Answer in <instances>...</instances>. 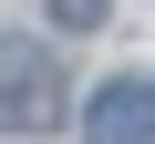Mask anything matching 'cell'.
I'll return each instance as SVG.
<instances>
[{"label": "cell", "instance_id": "1", "mask_svg": "<svg viewBox=\"0 0 155 144\" xmlns=\"http://www.w3.org/2000/svg\"><path fill=\"white\" fill-rule=\"evenodd\" d=\"M62 124V72L41 41H0V134H52Z\"/></svg>", "mask_w": 155, "mask_h": 144}, {"label": "cell", "instance_id": "2", "mask_svg": "<svg viewBox=\"0 0 155 144\" xmlns=\"http://www.w3.org/2000/svg\"><path fill=\"white\" fill-rule=\"evenodd\" d=\"M83 144H155V93H145V83L83 93Z\"/></svg>", "mask_w": 155, "mask_h": 144}, {"label": "cell", "instance_id": "3", "mask_svg": "<svg viewBox=\"0 0 155 144\" xmlns=\"http://www.w3.org/2000/svg\"><path fill=\"white\" fill-rule=\"evenodd\" d=\"M104 11H114V0H52V21H62V31H93Z\"/></svg>", "mask_w": 155, "mask_h": 144}]
</instances>
